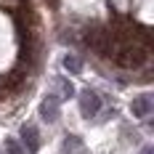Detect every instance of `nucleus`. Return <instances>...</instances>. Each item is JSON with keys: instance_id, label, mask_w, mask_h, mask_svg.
<instances>
[{"instance_id": "f257e3e1", "label": "nucleus", "mask_w": 154, "mask_h": 154, "mask_svg": "<svg viewBox=\"0 0 154 154\" xmlns=\"http://www.w3.org/2000/svg\"><path fill=\"white\" fill-rule=\"evenodd\" d=\"M112 59L122 69H141L143 64L149 61V48L136 43V40H122V43H117Z\"/></svg>"}, {"instance_id": "f03ea898", "label": "nucleus", "mask_w": 154, "mask_h": 154, "mask_svg": "<svg viewBox=\"0 0 154 154\" xmlns=\"http://www.w3.org/2000/svg\"><path fill=\"white\" fill-rule=\"evenodd\" d=\"M98 109H101V96L93 91V88H85V91L80 93V112H82V117H96L98 114Z\"/></svg>"}, {"instance_id": "7ed1b4c3", "label": "nucleus", "mask_w": 154, "mask_h": 154, "mask_svg": "<svg viewBox=\"0 0 154 154\" xmlns=\"http://www.w3.org/2000/svg\"><path fill=\"white\" fill-rule=\"evenodd\" d=\"M154 109V101L149 93H141V96H136L133 101H130V112H133V117H138V120H146L149 114H152Z\"/></svg>"}, {"instance_id": "20e7f679", "label": "nucleus", "mask_w": 154, "mask_h": 154, "mask_svg": "<svg viewBox=\"0 0 154 154\" xmlns=\"http://www.w3.org/2000/svg\"><path fill=\"white\" fill-rule=\"evenodd\" d=\"M59 96L56 93H48L45 98H43V104H40V117L45 120V122H56L59 120Z\"/></svg>"}, {"instance_id": "39448f33", "label": "nucleus", "mask_w": 154, "mask_h": 154, "mask_svg": "<svg viewBox=\"0 0 154 154\" xmlns=\"http://www.w3.org/2000/svg\"><path fill=\"white\" fill-rule=\"evenodd\" d=\"M21 143H24V149L29 154H35L40 149V133H37V128L35 125H21Z\"/></svg>"}, {"instance_id": "423d86ee", "label": "nucleus", "mask_w": 154, "mask_h": 154, "mask_svg": "<svg viewBox=\"0 0 154 154\" xmlns=\"http://www.w3.org/2000/svg\"><path fill=\"white\" fill-rule=\"evenodd\" d=\"M64 69H69L72 75H77V72L82 69V61H80L77 56H72V53H69V56H64Z\"/></svg>"}, {"instance_id": "0eeeda50", "label": "nucleus", "mask_w": 154, "mask_h": 154, "mask_svg": "<svg viewBox=\"0 0 154 154\" xmlns=\"http://www.w3.org/2000/svg\"><path fill=\"white\" fill-rule=\"evenodd\" d=\"M80 149H82V143H80V138H77V136H66V138H64V152H66V154L80 152Z\"/></svg>"}, {"instance_id": "6e6552de", "label": "nucleus", "mask_w": 154, "mask_h": 154, "mask_svg": "<svg viewBox=\"0 0 154 154\" xmlns=\"http://www.w3.org/2000/svg\"><path fill=\"white\" fill-rule=\"evenodd\" d=\"M56 85L61 88V96H59V98H69V96L75 93V88H72V82H69V80H64V77H56Z\"/></svg>"}, {"instance_id": "1a4fd4ad", "label": "nucleus", "mask_w": 154, "mask_h": 154, "mask_svg": "<svg viewBox=\"0 0 154 154\" xmlns=\"http://www.w3.org/2000/svg\"><path fill=\"white\" fill-rule=\"evenodd\" d=\"M5 152H8V154H27V152H24V146H21L16 138H5Z\"/></svg>"}, {"instance_id": "9d476101", "label": "nucleus", "mask_w": 154, "mask_h": 154, "mask_svg": "<svg viewBox=\"0 0 154 154\" xmlns=\"http://www.w3.org/2000/svg\"><path fill=\"white\" fill-rule=\"evenodd\" d=\"M141 154H154V149H152V146H143V149H141Z\"/></svg>"}]
</instances>
